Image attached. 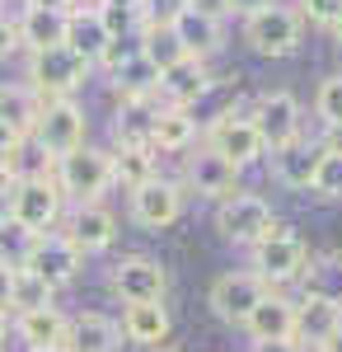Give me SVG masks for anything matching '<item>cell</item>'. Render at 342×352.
<instances>
[{"label": "cell", "instance_id": "6da1fadb", "mask_svg": "<svg viewBox=\"0 0 342 352\" xmlns=\"http://www.w3.org/2000/svg\"><path fill=\"white\" fill-rule=\"evenodd\" d=\"M84 80H89V61L80 52H71L66 43L47 47V52H33V61H28V89L43 104L47 99H71Z\"/></svg>", "mask_w": 342, "mask_h": 352}, {"label": "cell", "instance_id": "7a4b0ae2", "mask_svg": "<svg viewBox=\"0 0 342 352\" xmlns=\"http://www.w3.org/2000/svg\"><path fill=\"white\" fill-rule=\"evenodd\" d=\"M277 226H282V221L272 217V202L258 197V192H235V197L216 202V230L230 244H249V249H253V244L267 240Z\"/></svg>", "mask_w": 342, "mask_h": 352}, {"label": "cell", "instance_id": "3957f363", "mask_svg": "<svg viewBox=\"0 0 342 352\" xmlns=\"http://www.w3.org/2000/svg\"><path fill=\"white\" fill-rule=\"evenodd\" d=\"M305 268H310V244L286 226H277L267 240L253 244V277H263L267 287L295 282V277H305Z\"/></svg>", "mask_w": 342, "mask_h": 352}, {"label": "cell", "instance_id": "277c9868", "mask_svg": "<svg viewBox=\"0 0 342 352\" xmlns=\"http://www.w3.org/2000/svg\"><path fill=\"white\" fill-rule=\"evenodd\" d=\"M61 197L71 192L80 202H99V192L113 184V151H94V146H80L71 155H61L52 169Z\"/></svg>", "mask_w": 342, "mask_h": 352}, {"label": "cell", "instance_id": "5b68a950", "mask_svg": "<svg viewBox=\"0 0 342 352\" xmlns=\"http://www.w3.org/2000/svg\"><path fill=\"white\" fill-rule=\"evenodd\" d=\"M300 33H305V19L286 5H277V0L244 19V43L258 56H290L300 47Z\"/></svg>", "mask_w": 342, "mask_h": 352}, {"label": "cell", "instance_id": "8992f818", "mask_svg": "<svg viewBox=\"0 0 342 352\" xmlns=\"http://www.w3.org/2000/svg\"><path fill=\"white\" fill-rule=\"evenodd\" d=\"M28 136H33L52 160H61V155H71V151L84 146V113H80V104H71V99H47V104L38 109V122H33Z\"/></svg>", "mask_w": 342, "mask_h": 352}, {"label": "cell", "instance_id": "52a82bcc", "mask_svg": "<svg viewBox=\"0 0 342 352\" xmlns=\"http://www.w3.org/2000/svg\"><path fill=\"white\" fill-rule=\"evenodd\" d=\"M5 207H10L5 217L19 221L28 235H47L61 221V188H56V179H28V184H14Z\"/></svg>", "mask_w": 342, "mask_h": 352}, {"label": "cell", "instance_id": "ba28073f", "mask_svg": "<svg viewBox=\"0 0 342 352\" xmlns=\"http://www.w3.org/2000/svg\"><path fill=\"white\" fill-rule=\"evenodd\" d=\"M24 268L28 272H38L47 287H66V282H76L80 268H84V254H80L76 244L66 240V235H56V230H47V235H38L33 240V249H28V258H24Z\"/></svg>", "mask_w": 342, "mask_h": 352}, {"label": "cell", "instance_id": "9c48e42d", "mask_svg": "<svg viewBox=\"0 0 342 352\" xmlns=\"http://www.w3.org/2000/svg\"><path fill=\"white\" fill-rule=\"evenodd\" d=\"M207 151H216L220 160H230L235 169H244V164L258 160L267 146H263V136H258V127H253V118L220 113V118L211 122V132H207Z\"/></svg>", "mask_w": 342, "mask_h": 352}, {"label": "cell", "instance_id": "30bf717a", "mask_svg": "<svg viewBox=\"0 0 342 352\" xmlns=\"http://www.w3.org/2000/svg\"><path fill=\"white\" fill-rule=\"evenodd\" d=\"M272 287H267L263 277H253V272H220L216 282H211V310L225 320V324H239L253 315V305L267 296Z\"/></svg>", "mask_w": 342, "mask_h": 352}, {"label": "cell", "instance_id": "8fae6325", "mask_svg": "<svg viewBox=\"0 0 342 352\" xmlns=\"http://www.w3.org/2000/svg\"><path fill=\"white\" fill-rule=\"evenodd\" d=\"M249 118H253V127H258L267 151H282L290 141H300V104H295L290 89H267Z\"/></svg>", "mask_w": 342, "mask_h": 352}, {"label": "cell", "instance_id": "7c38bea8", "mask_svg": "<svg viewBox=\"0 0 342 352\" xmlns=\"http://www.w3.org/2000/svg\"><path fill=\"white\" fill-rule=\"evenodd\" d=\"M108 287L127 300V305H150V300H164V292H169V272L159 268L155 258L132 254V258H122V263L113 268Z\"/></svg>", "mask_w": 342, "mask_h": 352}, {"label": "cell", "instance_id": "4fadbf2b", "mask_svg": "<svg viewBox=\"0 0 342 352\" xmlns=\"http://www.w3.org/2000/svg\"><path fill=\"white\" fill-rule=\"evenodd\" d=\"M132 217H136V226H146V230H164V226H174V221L183 217V188L169 184V179H150V184H141V188L132 192Z\"/></svg>", "mask_w": 342, "mask_h": 352}, {"label": "cell", "instance_id": "5bb4252c", "mask_svg": "<svg viewBox=\"0 0 342 352\" xmlns=\"http://www.w3.org/2000/svg\"><path fill=\"white\" fill-rule=\"evenodd\" d=\"M187 188L197 192V197L225 202V197H235V192H239V169L230 160H220L216 151L202 146V151L187 160Z\"/></svg>", "mask_w": 342, "mask_h": 352}, {"label": "cell", "instance_id": "9a60e30c", "mask_svg": "<svg viewBox=\"0 0 342 352\" xmlns=\"http://www.w3.org/2000/svg\"><path fill=\"white\" fill-rule=\"evenodd\" d=\"M244 333H249L253 343H295V300L267 292V296L253 305V315L244 320Z\"/></svg>", "mask_w": 342, "mask_h": 352}, {"label": "cell", "instance_id": "2e32d148", "mask_svg": "<svg viewBox=\"0 0 342 352\" xmlns=\"http://www.w3.org/2000/svg\"><path fill=\"white\" fill-rule=\"evenodd\" d=\"M159 94L169 99V109H187V113H192V104L211 94V71H207V61L183 56L179 66H169V71L159 76Z\"/></svg>", "mask_w": 342, "mask_h": 352}, {"label": "cell", "instance_id": "e0dca14e", "mask_svg": "<svg viewBox=\"0 0 342 352\" xmlns=\"http://www.w3.org/2000/svg\"><path fill=\"white\" fill-rule=\"evenodd\" d=\"M66 240L76 244L80 254H104L108 244L117 240V217H113L108 207H99V202H80L76 217H71Z\"/></svg>", "mask_w": 342, "mask_h": 352}, {"label": "cell", "instance_id": "ac0fdd59", "mask_svg": "<svg viewBox=\"0 0 342 352\" xmlns=\"http://www.w3.org/2000/svg\"><path fill=\"white\" fill-rule=\"evenodd\" d=\"M338 329H342V305H333L323 296H310V292H305V300H295V343L323 348Z\"/></svg>", "mask_w": 342, "mask_h": 352}, {"label": "cell", "instance_id": "d6986e66", "mask_svg": "<svg viewBox=\"0 0 342 352\" xmlns=\"http://www.w3.org/2000/svg\"><path fill=\"white\" fill-rule=\"evenodd\" d=\"M169 33L179 38V47L187 56H197V61H207L211 52H220L225 47V33L216 19H202V14H192V10H174L169 14Z\"/></svg>", "mask_w": 342, "mask_h": 352}, {"label": "cell", "instance_id": "ffe728a7", "mask_svg": "<svg viewBox=\"0 0 342 352\" xmlns=\"http://www.w3.org/2000/svg\"><path fill=\"white\" fill-rule=\"evenodd\" d=\"M66 329H71V320H66L56 305H47V310H28V315H14V338H19L28 352L61 348V343H66Z\"/></svg>", "mask_w": 342, "mask_h": 352}, {"label": "cell", "instance_id": "44dd1931", "mask_svg": "<svg viewBox=\"0 0 342 352\" xmlns=\"http://www.w3.org/2000/svg\"><path fill=\"white\" fill-rule=\"evenodd\" d=\"M108 43H113V33L104 28L99 19V10H66V47L80 52L89 66L108 52Z\"/></svg>", "mask_w": 342, "mask_h": 352}, {"label": "cell", "instance_id": "7402d4cb", "mask_svg": "<svg viewBox=\"0 0 342 352\" xmlns=\"http://www.w3.org/2000/svg\"><path fill=\"white\" fill-rule=\"evenodd\" d=\"M117 343H122V329L113 324L108 315L89 310V315L71 320L66 343H61V348H66V352H117Z\"/></svg>", "mask_w": 342, "mask_h": 352}, {"label": "cell", "instance_id": "603a6c76", "mask_svg": "<svg viewBox=\"0 0 342 352\" xmlns=\"http://www.w3.org/2000/svg\"><path fill=\"white\" fill-rule=\"evenodd\" d=\"M113 94H117L122 104H150L159 94V71L141 52L127 56V61L113 71Z\"/></svg>", "mask_w": 342, "mask_h": 352}, {"label": "cell", "instance_id": "cb8c5ba5", "mask_svg": "<svg viewBox=\"0 0 342 352\" xmlns=\"http://www.w3.org/2000/svg\"><path fill=\"white\" fill-rule=\"evenodd\" d=\"M122 333L132 338V343H146V348H159L164 338H169V310H164V300H150V305H127V315H122Z\"/></svg>", "mask_w": 342, "mask_h": 352}, {"label": "cell", "instance_id": "d4e9b609", "mask_svg": "<svg viewBox=\"0 0 342 352\" xmlns=\"http://www.w3.org/2000/svg\"><path fill=\"white\" fill-rule=\"evenodd\" d=\"M66 43V10H24L19 19V47L28 52H47Z\"/></svg>", "mask_w": 342, "mask_h": 352}, {"label": "cell", "instance_id": "484cf974", "mask_svg": "<svg viewBox=\"0 0 342 352\" xmlns=\"http://www.w3.org/2000/svg\"><path fill=\"white\" fill-rule=\"evenodd\" d=\"M272 164H277V179H282L286 188H300V192L315 188V174H319V151L315 146L290 141L282 151H272Z\"/></svg>", "mask_w": 342, "mask_h": 352}, {"label": "cell", "instance_id": "4316f807", "mask_svg": "<svg viewBox=\"0 0 342 352\" xmlns=\"http://www.w3.org/2000/svg\"><path fill=\"white\" fill-rule=\"evenodd\" d=\"M197 136V118L187 109H155V122H150V151H187Z\"/></svg>", "mask_w": 342, "mask_h": 352}, {"label": "cell", "instance_id": "83f0119b", "mask_svg": "<svg viewBox=\"0 0 342 352\" xmlns=\"http://www.w3.org/2000/svg\"><path fill=\"white\" fill-rule=\"evenodd\" d=\"M150 179H155L150 146H122V151H113V184H127V192H136Z\"/></svg>", "mask_w": 342, "mask_h": 352}, {"label": "cell", "instance_id": "f1b7e54d", "mask_svg": "<svg viewBox=\"0 0 342 352\" xmlns=\"http://www.w3.org/2000/svg\"><path fill=\"white\" fill-rule=\"evenodd\" d=\"M10 174H14V184H28V179H52V169H56V160L33 141V136H19V146L10 151Z\"/></svg>", "mask_w": 342, "mask_h": 352}, {"label": "cell", "instance_id": "f546056e", "mask_svg": "<svg viewBox=\"0 0 342 352\" xmlns=\"http://www.w3.org/2000/svg\"><path fill=\"white\" fill-rule=\"evenodd\" d=\"M52 287L38 277V272H28V268H14V277H10V310L14 315H28V310H47L52 305Z\"/></svg>", "mask_w": 342, "mask_h": 352}, {"label": "cell", "instance_id": "4dcf8cb0", "mask_svg": "<svg viewBox=\"0 0 342 352\" xmlns=\"http://www.w3.org/2000/svg\"><path fill=\"white\" fill-rule=\"evenodd\" d=\"M38 109H43V99H38L33 89H0V122H5L10 132L28 136L33 122H38Z\"/></svg>", "mask_w": 342, "mask_h": 352}, {"label": "cell", "instance_id": "1f68e13d", "mask_svg": "<svg viewBox=\"0 0 342 352\" xmlns=\"http://www.w3.org/2000/svg\"><path fill=\"white\" fill-rule=\"evenodd\" d=\"M141 56H146V61L155 66L159 76H164V71H169V66H179V61H183L187 52L179 47V38L169 33V24H159V28H146V43H141Z\"/></svg>", "mask_w": 342, "mask_h": 352}, {"label": "cell", "instance_id": "d6a6232c", "mask_svg": "<svg viewBox=\"0 0 342 352\" xmlns=\"http://www.w3.org/2000/svg\"><path fill=\"white\" fill-rule=\"evenodd\" d=\"M305 282H310V296H323V300H333V305H342V254L319 258V263L310 258Z\"/></svg>", "mask_w": 342, "mask_h": 352}, {"label": "cell", "instance_id": "836d02e7", "mask_svg": "<svg viewBox=\"0 0 342 352\" xmlns=\"http://www.w3.org/2000/svg\"><path fill=\"white\" fill-rule=\"evenodd\" d=\"M150 122H155V104H122L117 141L122 146H150Z\"/></svg>", "mask_w": 342, "mask_h": 352}, {"label": "cell", "instance_id": "e575fe53", "mask_svg": "<svg viewBox=\"0 0 342 352\" xmlns=\"http://www.w3.org/2000/svg\"><path fill=\"white\" fill-rule=\"evenodd\" d=\"M33 240L38 235H28L19 221H10V217H0V268H24V258H28V249H33Z\"/></svg>", "mask_w": 342, "mask_h": 352}, {"label": "cell", "instance_id": "d590c367", "mask_svg": "<svg viewBox=\"0 0 342 352\" xmlns=\"http://www.w3.org/2000/svg\"><path fill=\"white\" fill-rule=\"evenodd\" d=\"M310 192L338 202L342 197V155H323V151H319V174H315V188Z\"/></svg>", "mask_w": 342, "mask_h": 352}, {"label": "cell", "instance_id": "8d00e7d4", "mask_svg": "<svg viewBox=\"0 0 342 352\" xmlns=\"http://www.w3.org/2000/svg\"><path fill=\"white\" fill-rule=\"evenodd\" d=\"M315 109H319V118H323V127H338L342 122V76H328V80L319 85Z\"/></svg>", "mask_w": 342, "mask_h": 352}, {"label": "cell", "instance_id": "74e56055", "mask_svg": "<svg viewBox=\"0 0 342 352\" xmlns=\"http://www.w3.org/2000/svg\"><path fill=\"white\" fill-rule=\"evenodd\" d=\"M295 14H300V19H310V24H319V28H328L342 14V0H300V10H295Z\"/></svg>", "mask_w": 342, "mask_h": 352}, {"label": "cell", "instance_id": "f35d334b", "mask_svg": "<svg viewBox=\"0 0 342 352\" xmlns=\"http://www.w3.org/2000/svg\"><path fill=\"white\" fill-rule=\"evenodd\" d=\"M179 10H192V14H202V19H225L230 14V0H179Z\"/></svg>", "mask_w": 342, "mask_h": 352}, {"label": "cell", "instance_id": "ab89813d", "mask_svg": "<svg viewBox=\"0 0 342 352\" xmlns=\"http://www.w3.org/2000/svg\"><path fill=\"white\" fill-rule=\"evenodd\" d=\"M19 47V24H10L5 14H0V56H10Z\"/></svg>", "mask_w": 342, "mask_h": 352}, {"label": "cell", "instance_id": "60d3db41", "mask_svg": "<svg viewBox=\"0 0 342 352\" xmlns=\"http://www.w3.org/2000/svg\"><path fill=\"white\" fill-rule=\"evenodd\" d=\"M319 151H323V155H342V122L323 132V146H319Z\"/></svg>", "mask_w": 342, "mask_h": 352}, {"label": "cell", "instance_id": "b9f144b4", "mask_svg": "<svg viewBox=\"0 0 342 352\" xmlns=\"http://www.w3.org/2000/svg\"><path fill=\"white\" fill-rule=\"evenodd\" d=\"M263 5H272V0H230V14H244V19H249V14H258Z\"/></svg>", "mask_w": 342, "mask_h": 352}, {"label": "cell", "instance_id": "7bdbcfd3", "mask_svg": "<svg viewBox=\"0 0 342 352\" xmlns=\"http://www.w3.org/2000/svg\"><path fill=\"white\" fill-rule=\"evenodd\" d=\"M19 146V132H10L5 122H0V160H10V151Z\"/></svg>", "mask_w": 342, "mask_h": 352}, {"label": "cell", "instance_id": "ee69618b", "mask_svg": "<svg viewBox=\"0 0 342 352\" xmlns=\"http://www.w3.org/2000/svg\"><path fill=\"white\" fill-rule=\"evenodd\" d=\"M10 192H14V174H10V164L0 160V202H10Z\"/></svg>", "mask_w": 342, "mask_h": 352}, {"label": "cell", "instance_id": "f6af8a7d", "mask_svg": "<svg viewBox=\"0 0 342 352\" xmlns=\"http://www.w3.org/2000/svg\"><path fill=\"white\" fill-rule=\"evenodd\" d=\"M10 277H14V272L0 268V310H5V315H10Z\"/></svg>", "mask_w": 342, "mask_h": 352}, {"label": "cell", "instance_id": "bcb514c9", "mask_svg": "<svg viewBox=\"0 0 342 352\" xmlns=\"http://www.w3.org/2000/svg\"><path fill=\"white\" fill-rule=\"evenodd\" d=\"M253 352H305L300 343H253Z\"/></svg>", "mask_w": 342, "mask_h": 352}, {"label": "cell", "instance_id": "7dc6e473", "mask_svg": "<svg viewBox=\"0 0 342 352\" xmlns=\"http://www.w3.org/2000/svg\"><path fill=\"white\" fill-rule=\"evenodd\" d=\"M28 10H71V0H28Z\"/></svg>", "mask_w": 342, "mask_h": 352}, {"label": "cell", "instance_id": "c3c4849f", "mask_svg": "<svg viewBox=\"0 0 342 352\" xmlns=\"http://www.w3.org/2000/svg\"><path fill=\"white\" fill-rule=\"evenodd\" d=\"M319 352H342V329H338V333H333V338H328V343H323Z\"/></svg>", "mask_w": 342, "mask_h": 352}, {"label": "cell", "instance_id": "681fc988", "mask_svg": "<svg viewBox=\"0 0 342 352\" xmlns=\"http://www.w3.org/2000/svg\"><path fill=\"white\" fill-rule=\"evenodd\" d=\"M328 33H333V43H342V14L333 19V24H328Z\"/></svg>", "mask_w": 342, "mask_h": 352}, {"label": "cell", "instance_id": "f907efd6", "mask_svg": "<svg viewBox=\"0 0 342 352\" xmlns=\"http://www.w3.org/2000/svg\"><path fill=\"white\" fill-rule=\"evenodd\" d=\"M5 338H10V315L0 310V343H5Z\"/></svg>", "mask_w": 342, "mask_h": 352}, {"label": "cell", "instance_id": "816d5d0a", "mask_svg": "<svg viewBox=\"0 0 342 352\" xmlns=\"http://www.w3.org/2000/svg\"><path fill=\"white\" fill-rule=\"evenodd\" d=\"M150 352H174V348H150Z\"/></svg>", "mask_w": 342, "mask_h": 352}, {"label": "cell", "instance_id": "f5cc1de1", "mask_svg": "<svg viewBox=\"0 0 342 352\" xmlns=\"http://www.w3.org/2000/svg\"><path fill=\"white\" fill-rule=\"evenodd\" d=\"M43 352H66V348H43Z\"/></svg>", "mask_w": 342, "mask_h": 352}]
</instances>
